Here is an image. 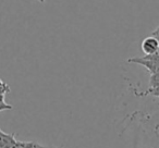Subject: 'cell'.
<instances>
[{
  "mask_svg": "<svg viewBox=\"0 0 159 148\" xmlns=\"http://www.w3.org/2000/svg\"><path fill=\"white\" fill-rule=\"evenodd\" d=\"M142 50L146 56L156 55L159 52V43L154 36L146 37L142 42Z\"/></svg>",
  "mask_w": 159,
  "mask_h": 148,
  "instance_id": "1",
  "label": "cell"
},
{
  "mask_svg": "<svg viewBox=\"0 0 159 148\" xmlns=\"http://www.w3.org/2000/svg\"><path fill=\"white\" fill-rule=\"evenodd\" d=\"M16 141L14 134H8L0 130V148H12Z\"/></svg>",
  "mask_w": 159,
  "mask_h": 148,
  "instance_id": "2",
  "label": "cell"
},
{
  "mask_svg": "<svg viewBox=\"0 0 159 148\" xmlns=\"http://www.w3.org/2000/svg\"><path fill=\"white\" fill-rule=\"evenodd\" d=\"M150 86H152V88L159 87V72L154 73L152 76L150 78Z\"/></svg>",
  "mask_w": 159,
  "mask_h": 148,
  "instance_id": "3",
  "label": "cell"
},
{
  "mask_svg": "<svg viewBox=\"0 0 159 148\" xmlns=\"http://www.w3.org/2000/svg\"><path fill=\"white\" fill-rule=\"evenodd\" d=\"M27 148H45V146H42L40 144L36 143V141H29Z\"/></svg>",
  "mask_w": 159,
  "mask_h": 148,
  "instance_id": "4",
  "label": "cell"
},
{
  "mask_svg": "<svg viewBox=\"0 0 159 148\" xmlns=\"http://www.w3.org/2000/svg\"><path fill=\"white\" fill-rule=\"evenodd\" d=\"M152 36H154V37L156 38V39L158 40V43H159V26L157 27V29H156V31H154V32H152Z\"/></svg>",
  "mask_w": 159,
  "mask_h": 148,
  "instance_id": "5",
  "label": "cell"
},
{
  "mask_svg": "<svg viewBox=\"0 0 159 148\" xmlns=\"http://www.w3.org/2000/svg\"><path fill=\"white\" fill-rule=\"evenodd\" d=\"M45 148H62L61 146H60V147H55V146H48V147H46V146H45Z\"/></svg>",
  "mask_w": 159,
  "mask_h": 148,
  "instance_id": "6",
  "label": "cell"
},
{
  "mask_svg": "<svg viewBox=\"0 0 159 148\" xmlns=\"http://www.w3.org/2000/svg\"><path fill=\"white\" fill-rule=\"evenodd\" d=\"M38 1H39L40 3H44L45 2V0H38Z\"/></svg>",
  "mask_w": 159,
  "mask_h": 148,
  "instance_id": "7",
  "label": "cell"
}]
</instances>
